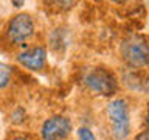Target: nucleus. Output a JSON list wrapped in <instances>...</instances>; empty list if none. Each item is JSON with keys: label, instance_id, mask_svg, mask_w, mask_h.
Listing matches in <instances>:
<instances>
[{"label": "nucleus", "instance_id": "4", "mask_svg": "<svg viewBox=\"0 0 149 140\" xmlns=\"http://www.w3.org/2000/svg\"><path fill=\"white\" fill-rule=\"evenodd\" d=\"M14 62L31 73H42L48 67V48L44 42H31L14 51Z\"/></svg>", "mask_w": 149, "mask_h": 140}, {"label": "nucleus", "instance_id": "14", "mask_svg": "<svg viewBox=\"0 0 149 140\" xmlns=\"http://www.w3.org/2000/svg\"><path fill=\"white\" fill-rule=\"evenodd\" d=\"M144 126H146V132H149V106L146 109V114H144Z\"/></svg>", "mask_w": 149, "mask_h": 140}, {"label": "nucleus", "instance_id": "7", "mask_svg": "<svg viewBox=\"0 0 149 140\" xmlns=\"http://www.w3.org/2000/svg\"><path fill=\"white\" fill-rule=\"evenodd\" d=\"M16 83V69L0 61V93L8 92Z\"/></svg>", "mask_w": 149, "mask_h": 140}, {"label": "nucleus", "instance_id": "5", "mask_svg": "<svg viewBox=\"0 0 149 140\" xmlns=\"http://www.w3.org/2000/svg\"><path fill=\"white\" fill-rule=\"evenodd\" d=\"M120 55L127 67L146 69L149 67V41L138 34L126 37L120 45Z\"/></svg>", "mask_w": 149, "mask_h": 140}, {"label": "nucleus", "instance_id": "8", "mask_svg": "<svg viewBox=\"0 0 149 140\" xmlns=\"http://www.w3.org/2000/svg\"><path fill=\"white\" fill-rule=\"evenodd\" d=\"M65 30L62 27H58V28H53L50 33H48V44H47V48H50L51 51L54 53H62L64 48H65Z\"/></svg>", "mask_w": 149, "mask_h": 140}, {"label": "nucleus", "instance_id": "10", "mask_svg": "<svg viewBox=\"0 0 149 140\" xmlns=\"http://www.w3.org/2000/svg\"><path fill=\"white\" fill-rule=\"evenodd\" d=\"M76 139L78 140H98L95 132L90 128H87V126H79L76 129Z\"/></svg>", "mask_w": 149, "mask_h": 140}, {"label": "nucleus", "instance_id": "11", "mask_svg": "<svg viewBox=\"0 0 149 140\" xmlns=\"http://www.w3.org/2000/svg\"><path fill=\"white\" fill-rule=\"evenodd\" d=\"M6 140H37L33 134H28V132H16L13 135H9Z\"/></svg>", "mask_w": 149, "mask_h": 140}, {"label": "nucleus", "instance_id": "9", "mask_svg": "<svg viewBox=\"0 0 149 140\" xmlns=\"http://www.w3.org/2000/svg\"><path fill=\"white\" fill-rule=\"evenodd\" d=\"M26 120H28V112L25 109V106H20V104L14 106L8 114V121L14 128H22L26 123Z\"/></svg>", "mask_w": 149, "mask_h": 140}, {"label": "nucleus", "instance_id": "13", "mask_svg": "<svg viewBox=\"0 0 149 140\" xmlns=\"http://www.w3.org/2000/svg\"><path fill=\"white\" fill-rule=\"evenodd\" d=\"M11 6L13 8H16V9H20L22 6H25V2H23V0H11Z\"/></svg>", "mask_w": 149, "mask_h": 140}, {"label": "nucleus", "instance_id": "15", "mask_svg": "<svg viewBox=\"0 0 149 140\" xmlns=\"http://www.w3.org/2000/svg\"><path fill=\"white\" fill-rule=\"evenodd\" d=\"M0 139H2V131H0Z\"/></svg>", "mask_w": 149, "mask_h": 140}, {"label": "nucleus", "instance_id": "1", "mask_svg": "<svg viewBox=\"0 0 149 140\" xmlns=\"http://www.w3.org/2000/svg\"><path fill=\"white\" fill-rule=\"evenodd\" d=\"M37 19L30 11H19L6 20L0 31V45L17 51L23 45L34 42L37 37Z\"/></svg>", "mask_w": 149, "mask_h": 140}, {"label": "nucleus", "instance_id": "12", "mask_svg": "<svg viewBox=\"0 0 149 140\" xmlns=\"http://www.w3.org/2000/svg\"><path fill=\"white\" fill-rule=\"evenodd\" d=\"M132 140H149V132H146V131H141V132H138Z\"/></svg>", "mask_w": 149, "mask_h": 140}, {"label": "nucleus", "instance_id": "6", "mask_svg": "<svg viewBox=\"0 0 149 140\" xmlns=\"http://www.w3.org/2000/svg\"><path fill=\"white\" fill-rule=\"evenodd\" d=\"M73 132L72 118L64 114H51L39 125V140H68Z\"/></svg>", "mask_w": 149, "mask_h": 140}, {"label": "nucleus", "instance_id": "3", "mask_svg": "<svg viewBox=\"0 0 149 140\" xmlns=\"http://www.w3.org/2000/svg\"><path fill=\"white\" fill-rule=\"evenodd\" d=\"M81 81L84 87L93 95L112 98L118 92V78L113 70L106 65L88 67L84 72Z\"/></svg>", "mask_w": 149, "mask_h": 140}, {"label": "nucleus", "instance_id": "2", "mask_svg": "<svg viewBox=\"0 0 149 140\" xmlns=\"http://www.w3.org/2000/svg\"><path fill=\"white\" fill-rule=\"evenodd\" d=\"M104 117L107 121V131L113 140H127L132 131L130 120V104L127 98H112L106 104Z\"/></svg>", "mask_w": 149, "mask_h": 140}]
</instances>
